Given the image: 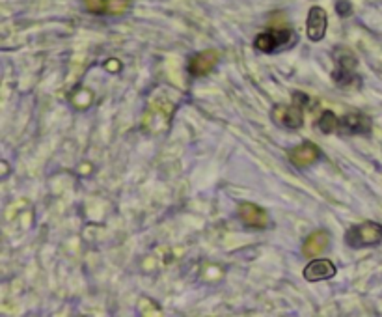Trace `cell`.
<instances>
[{
    "label": "cell",
    "instance_id": "cell-1",
    "mask_svg": "<svg viewBox=\"0 0 382 317\" xmlns=\"http://www.w3.org/2000/svg\"><path fill=\"white\" fill-rule=\"evenodd\" d=\"M306 105H310V98L302 91H295L293 94V105H289V107L276 105L272 110V118H274V122L285 127V129H300L302 123H304Z\"/></svg>",
    "mask_w": 382,
    "mask_h": 317
},
{
    "label": "cell",
    "instance_id": "cell-2",
    "mask_svg": "<svg viewBox=\"0 0 382 317\" xmlns=\"http://www.w3.org/2000/svg\"><path fill=\"white\" fill-rule=\"evenodd\" d=\"M345 241L350 248H366V246H377L382 243V224L366 220L358 226L349 228L345 235Z\"/></svg>",
    "mask_w": 382,
    "mask_h": 317
},
{
    "label": "cell",
    "instance_id": "cell-3",
    "mask_svg": "<svg viewBox=\"0 0 382 317\" xmlns=\"http://www.w3.org/2000/svg\"><path fill=\"white\" fill-rule=\"evenodd\" d=\"M334 62H336V69L332 73V78L336 80L339 86L350 85L352 80H357V73L355 69L358 67L357 56L345 49V47H337L334 51Z\"/></svg>",
    "mask_w": 382,
    "mask_h": 317
},
{
    "label": "cell",
    "instance_id": "cell-4",
    "mask_svg": "<svg viewBox=\"0 0 382 317\" xmlns=\"http://www.w3.org/2000/svg\"><path fill=\"white\" fill-rule=\"evenodd\" d=\"M293 39H295V34L289 30V28H272L269 32H261L258 38L254 39V47L261 52H274L282 49V47L291 45Z\"/></svg>",
    "mask_w": 382,
    "mask_h": 317
},
{
    "label": "cell",
    "instance_id": "cell-5",
    "mask_svg": "<svg viewBox=\"0 0 382 317\" xmlns=\"http://www.w3.org/2000/svg\"><path fill=\"white\" fill-rule=\"evenodd\" d=\"M319 157H321V151H319L315 144L311 142L298 144V146L287 151V159L298 170H304L311 166V164H315L319 161Z\"/></svg>",
    "mask_w": 382,
    "mask_h": 317
},
{
    "label": "cell",
    "instance_id": "cell-6",
    "mask_svg": "<svg viewBox=\"0 0 382 317\" xmlns=\"http://www.w3.org/2000/svg\"><path fill=\"white\" fill-rule=\"evenodd\" d=\"M239 219L243 220V224L248 228H254V230H265L269 226V213L265 209L259 208L258 204H252V201H243L239 204Z\"/></svg>",
    "mask_w": 382,
    "mask_h": 317
},
{
    "label": "cell",
    "instance_id": "cell-7",
    "mask_svg": "<svg viewBox=\"0 0 382 317\" xmlns=\"http://www.w3.org/2000/svg\"><path fill=\"white\" fill-rule=\"evenodd\" d=\"M218 60H221V54H218V51H214V49L198 52V54H194L192 58L188 60V73L192 77H205V75H209L216 67Z\"/></svg>",
    "mask_w": 382,
    "mask_h": 317
},
{
    "label": "cell",
    "instance_id": "cell-8",
    "mask_svg": "<svg viewBox=\"0 0 382 317\" xmlns=\"http://www.w3.org/2000/svg\"><path fill=\"white\" fill-rule=\"evenodd\" d=\"M328 28V15L324 12L323 8L313 6L308 13V21H306V34L311 41H321L326 34Z\"/></svg>",
    "mask_w": 382,
    "mask_h": 317
},
{
    "label": "cell",
    "instance_id": "cell-9",
    "mask_svg": "<svg viewBox=\"0 0 382 317\" xmlns=\"http://www.w3.org/2000/svg\"><path fill=\"white\" fill-rule=\"evenodd\" d=\"M373 127L371 118L362 112H350L339 118V131L347 135H368Z\"/></svg>",
    "mask_w": 382,
    "mask_h": 317
},
{
    "label": "cell",
    "instance_id": "cell-10",
    "mask_svg": "<svg viewBox=\"0 0 382 317\" xmlns=\"http://www.w3.org/2000/svg\"><path fill=\"white\" fill-rule=\"evenodd\" d=\"M336 265L330 259H311L304 269V278L308 282H321V280H330L336 276Z\"/></svg>",
    "mask_w": 382,
    "mask_h": 317
},
{
    "label": "cell",
    "instance_id": "cell-11",
    "mask_svg": "<svg viewBox=\"0 0 382 317\" xmlns=\"http://www.w3.org/2000/svg\"><path fill=\"white\" fill-rule=\"evenodd\" d=\"M330 245V235L324 230H317V232H311L302 243V254L306 258H317L319 254H323L326 250V246Z\"/></svg>",
    "mask_w": 382,
    "mask_h": 317
},
{
    "label": "cell",
    "instance_id": "cell-12",
    "mask_svg": "<svg viewBox=\"0 0 382 317\" xmlns=\"http://www.w3.org/2000/svg\"><path fill=\"white\" fill-rule=\"evenodd\" d=\"M317 127L321 129L323 135H332L339 131V118L332 112V110H324L321 118L317 120Z\"/></svg>",
    "mask_w": 382,
    "mask_h": 317
},
{
    "label": "cell",
    "instance_id": "cell-13",
    "mask_svg": "<svg viewBox=\"0 0 382 317\" xmlns=\"http://www.w3.org/2000/svg\"><path fill=\"white\" fill-rule=\"evenodd\" d=\"M85 8L90 13H104L109 12V0H82Z\"/></svg>",
    "mask_w": 382,
    "mask_h": 317
},
{
    "label": "cell",
    "instance_id": "cell-14",
    "mask_svg": "<svg viewBox=\"0 0 382 317\" xmlns=\"http://www.w3.org/2000/svg\"><path fill=\"white\" fill-rule=\"evenodd\" d=\"M337 13H339V15H345V17L350 15V6L347 0H345V2H341V0L337 2Z\"/></svg>",
    "mask_w": 382,
    "mask_h": 317
},
{
    "label": "cell",
    "instance_id": "cell-15",
    "mask_svg": "<svg viewBox=\"0 0 382 317\" xmlns=\"http://www.w3.org/2000/svg\"><path fill=\"white\" fill-rule=\"evenodd\" d=\"M106 67H111L109 72L116 73V72H120V67H122V64H117V62H114V60H111V62H106Z\"/></svg>",
    "mask_w": 382,
    "mask_h": 317
}]
</instances>
